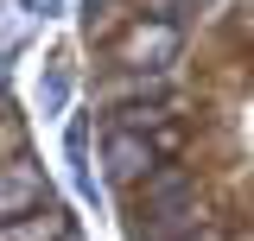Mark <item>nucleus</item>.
Here are the masks:
<instances>
[{"label": "nucleus", "mask_w": 254, "mask_h": 241, "mask_svg": "<svg viewBox=\"0 0 254 241\" xmlns=\"http://www.w3.org/2000/svg\"><path fill=\"white\" fill-rule=\"evenodd\" d=\"M178 45H185V38H178L172 19H140V26L121 38V63L127 70H159V76H165V70L178 63Z\"/></svg>", "instance_id": "f257e3e1"}, {"label": "nucleus", "mask_w": 254, "mask_h": 241, "mask_svg": "<svg viewBox=\"0 0 254 241\" xmlns=\"http://www.w3.org/2000/svg\"><path fill=\"white\" fill-rule=\"evenodd\" d=\"M102 165H108V184H140L159 165L153 133H127V127H108V146H102Z\"/></svg>", "instance_id": "f03ea898"}, {"label": "nucleus", "mask_w": 254, "mask_h": 241, "mask_svg": "<svg viewBox=\"0 0 254 241\" xmlns=\"http://www.w3.org/2000/svg\"><path fill=\"white\" fill-rule=\"evenodd\" d=\"M197 216H203L197 197H190V203H172V210H140L133 222H127V235H133V241H185V235L203 229Z\"/></svg>", "instance_id": "7ed1b4c3"}, {"label": "nucleus", "mask_w": 254, "mask_h": 241, "mask_svg": "<svg viewBox=\"0 0 254 241\" xmlns=\"http://www.w3.org/2000/svg\"><path fill=\"white\" fill-rule=\"evenodd\" d=\"M45 203V172L32 165V159H13V165H0V222L6 216H26Z\"/></svg>", "instance_id": "20e7f679"}, {"label": "nucleus", "mask_w": 254, "mask_h": 241, "mask_svg": "<svg viewBox=\"0 0 254 241\" xmlns=\"http://www.w3.org/2000/svg\"><path fill=\"white\" fill-rule=\"evenodd\" d=\"M197 197V178L185 165H165V172H146L140 178V197H133V216L140 210H172V203H190Z\"/></svg>", "instance_id": "39448f33"}, {"label": "nucleus", "mask_w": 254, "mask_h": 241, "mask_svg": "<svg viewBox=\"0 0 254 241\" xmlns=\"http://www.w3.org/2000/svg\"><path fill=\"white\" fill-rule=\"evenodd\" d=\"M64 229H70V216H64V203H38V210H26V216H6L0 222V241H58Z\"/></svg>", "instance_id": "423d86ee"}, {"label": "nucleus", "mask_w": 254, "mask_h": 241, "mask_svg": "<svg viewBox=\"0 0 254 241\" xmlns=\"http://www.w3.org/2000/svg\"><path fill=\"white\" fill-rule=\"evenodd\" d=\"M64 102H70V70L51 63V70L38 76V108H45V115H64Z\"/></svg>", "instance_id": "0eeeda50"}, {"label": "nucleus", "mask_w": 254, "mask_h": 241, "mask_svg": "<svg viewBox=\"0 0 254 241\" xmlns=\"http://www.w3.org/2000/svg\"><path fill=\"white\" fill-rule=\"evenodd\" d=\"M115 127H127V133H153V127H165V108L133 102V108H121V120H115Z\"/></svg>", "instance_id": "6e6552de"}, {"label": "nucleus", "mask_w": 254, "mask_h": 241, "mask_svg": "<svg viewBox=\"0 0 254 241\" xmlns=\"http://www.w3.org/2000/svg\"><path fill=\"white\" fill-rule=\"evenodd\" d=\"M19 38H26V13H19V6H0V58H6Z\"/></svg>", "instance_id": "1a4fd4ad"}, {"label": "nucleus", "mask_w": 254, "mask_h": 241, "mask_svg": "<svg viewBox=\"0 0 254 241\" xmlns=\"http://www.w3.org/2000/svg\"><path fill=\"white\" fill-rule=\"evenodd\" d=\"M197 6H203V0H146V13H153V19H172V26H178L185 13H197Z\"/></svg>", "instance_id": "9d476101"}, {"label": "nucleus", "mask_w": 254, "mask_h": 241, "mask_svg": "<svg viewBox=\"0 0 254 241\" xmlns=\"http://www.w3.org/2000/svg\"><path fill=\"white\" fill-rule=\"evenodd\" d=\"M19 6H32V13H45V19H51V13H58L64 0H19Z\"/></svg>", "instance_id": "9b49d317"}, {"label": "nucleus", "mask_w": 254, "mask_h": 241, "mask_svg": "<svg viewBox=\"0 0 254 241\" xmlns=\"http://www.w3.org/2000/svg\"><path fill=\"white\" fill-rule=\"evenodd\" d=\"M185 241H222V235H216V229H197V235H185Z\"/></svg>", "instance_id": "f8f14e48"}, {"label": "nucleus", "mask_w": 254, "mask_h": 241, "mask_svg": "<svg viewBox=\"0 0 254 241\" xmlns=\"http://www.w3.org/2000/svg\"><path fill=\"white\" fill-rule=\"evenodd\" d=\"M58 241H76V235H70V229H64V235H58Z\"/></svg>", "instance_id": "ddd939ff"}]
</instances>
